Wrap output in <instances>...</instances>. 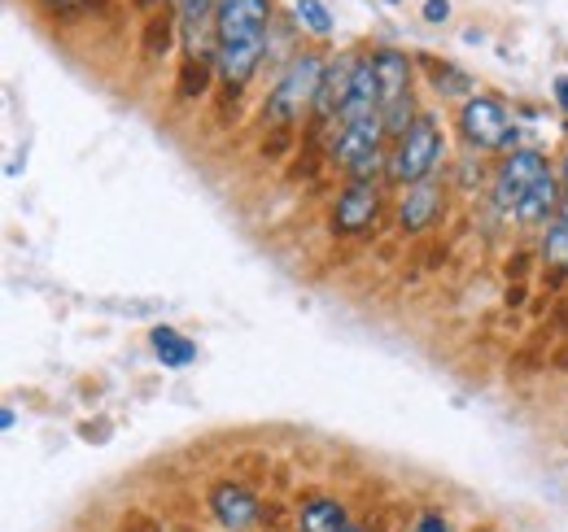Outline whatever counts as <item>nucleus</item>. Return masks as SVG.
<instances>
[{
  "instance_id": "obj_22",
  "label": "nucleus",
  "mask_w": 568,
  "mask_h": 532,
  "mask_svg": "<svg viewBox=\"0 0 568 532\" xmlns=\"http://www.w3.org/2000/svg\"><path fill=\"white\" fill-rule=\"evenodd\" d=\"M412 532H450V524H446V515L428 511V515H420V520H416V529H412Z\"/></svg>"
},
{
  "instance_id": "obj_1",
  "label": "nucleus",
  "mask_w": 568,
  "mask_h": 532,
  "mask_svg": "<svg viewBox=\"0 0 568 532\" xmlns=\"http://www.w3.org/2000/svg\"><path fill=\"white\" fill-rule=\"evenodd\" d=\"M324 70H328V62H324L320 53H297V58L284 66V74L276 79V88H272L267 101H263V119H267V127L293 132V123H302L306 114H315Z\"/></svg>"
},
{
  "instance_id": "obj_19",
  "label": "nucleus",
  "mask_w": 568,
  "mask_h": 532,
  "mask_svg": "<svg viewBox=\"0 0 568 532\" xmlns=\"http://www.w3.org/2000/svg\"><path fill=\"white\" fill-rule=\"evenodd\" d=\"M211 88V66L206 62H184V70H180V96H202Z\"/></svg>"
},
{
  "instance_id": "obj_10",
  "label": "nucleus",
  "mask_w": 568,
  "mask_h": 532,
  "mask_svg": "<svg viewBox=\"0 0 568 532\" xmlns=\"http://www.w3.org/2000/svg\"><path fill=\"white\" fill-rule=\"evenodd\" d=\"M267 40H236V44H219L214 49V66L227 92H245V83L254 79V70L263 66Z\"/></svg>"
},
{
  "instance_id": "obj_13",
  "label": "nucleus",
  "mask_w": 568,
  "mask_h": 532,
  "mask_svg": "<svg viewBox=\"0 0 568 532\" xmlns=\"http://www.w3.org/2000/svg\"><path fill=\"white\" fill-rule=\"evenodd\" d=\"M367 58H372V66H376L385 105H394V101L412 96V58H407L403 49H372Z\"/></svg>"
},
{
  "instance_id": "obj_11",
  "label": "nucleus",
  "mask_w": 568,
  "mask_h": 532,
  "mask_svg": "<svg viewBox=\"0 0 568 532\" xmlns=\"http://www.w3.org/2000/svg\"><path fill=\"white\" fill-rule=\"evenodd\" d=\"M565 184L556 180V175H542L525 197L516 201V209H511V218L520 223V227H538V223H556V214H560V205H565Z\"/></svg>"
},
{
  "instance_id": "obj_20",
  "label": "nucleus",
  "mask_w": 568,
  "mask_h": 532,
  "mask_svg": "<svg viewBox=\"0 0 568 532\" xmlns=\"http://www.w3.org/2000/svg\"><path fill=\"white\" fill-rule=\"evenodd\" d=\"M144 49H149L153 58L171 49V22H166V18H158V13L149 18V27H144Z\"/></svg>"
},
{
  "instance_id": "obj_15",
  "label": "nucleus",
  "mask_w": 568,
  "mask_h": 532,
  "mask_svg": "<svg viewBox=\"0 0 568 532\" xmlns=\"http://www.w3.org/2000/svg\"><path fill=\"white\" fill-rule=\"evenodd\" d=\"M149 340H153V354L162 358V367H171V371H184L197 358V345L189 336H180L175 328H153Z\"/></svg>"
},
{
  "instance_id": "obj_3",
  "label": "nucleus",
  "mask_w": 568,
  "mask_h": 532,
  "mask_svg": "<svg viewBox=\"0 0 568 532\" xmlns=\"http://www.w3.org/2000/svg\"><path fill=\"white\" fill-rule=\"evenodd\" d=\"M459 135L468 149H481V153H507L516 144V123H511V110L481 92V96H468L464 110H459Z\"/></svg>"
},
{
  "instance_id": "obj_5",
  "label": "nucleus",
  "mask_w": 568,
  "mask_h": 532,
  "mask_svg": "<svg viewBox=\"0 0 568 532\" xmlns=\"http://www.w3.org/2000/svg\"><path fill=\"white\" fill-rule=\"evenodd\" d=\"M542 175H551V166H547V157L538 153V149H516V153H507L503 162H498V175H495V201L498 209H516V201L525 197Z\"/></svg>"
},
{
  "instance_id": "obj_28",
  "label": "nucleus",
  "mask_w": 568,
  "mask_h": 532,
  "mask_svg": "<svg viewBox=\"0 0 568 532\" xmlns=\"http://www.w3.org/2000/svg\"><path fill=\"white\" fill-rule=\"evenodd\" d=\"M346 532H363V529H355V524H351V529H346Z\"/></svg>"
},
{
  "instance_id": "obj_27",
  "label": "nucleus",
  "mask_w": 568,
  "mask_h": 532,
  "mask_svg": "<svg viewBox=\"0 0 568 532\" xmlns=\"http://www.w3.org/2000/svg\"><path fill=\"white\" fill-rule=\"evenodd\" d=\"M560 184H565V193H568V153H565V166H560Z\"/></svg>"
},
{
  "instance_id": "obj_23",
  "label": "nucleus",
  "mask_w": 568,
  "mask_h": 532,
  "mask_svg": "<svg viewBox=\"0 0 568 532\" xmlns=\"http://www.w3.org/2000/svg\"><path fill=\"white\" fill-rule=\"evenodd\" d=\"M40 4H44L49 13H62V18H71V13H79L88 0H40Z\"/></svg>"
},
{
  "instance_id": "obj_18",
  "label": "nucleus",
  "mask_w": 568,
  "mask_h": 532,
  "mask_svg": "<svg viewBox=\"0 0 568 532\" xmlns=\"http://www.w3.org/2000/svg\"><path fill=\"white\" fill-rule=\"evenodd\" d=\"M293 13H297V27H306L311 35H333V13L324 0H297Z\"/></svg>"
},
{
  "instance_id": "obj_9",
  "label": "nucleus",
  "mask_w": 568,
  "mask_h": 532,
  "mask_svg": "<svg viewBox=\"0 0 568 532\" xmlns=\"http://www.w3.org/2000/svg\"><path fill=\"white\" fill-rule=\"evenodd\" d=\"M211 511H214V520H219L227 532L254 529V520L263 515L258 498H254L245 484H236V480H219V484H214V489H211Z\"/></svg>"
},
{
  "instance_id": "obj_21",
  "label": "nucleus",
  "mask_w": 568,
  "mask_h": 532,
  "mask_svg": "<svg viewBox=\"0 0 568 532\" xmlns=\"http://www.w3.org/2000/svg\"><path fill=\"white\" fill-rule=\"evenodd\" d=\"M171 4L180 9V18H184V27H189V31H193L206 13H214V0H171Z\"/></svg>"
},
{
  "instance_id": "obj_24",
  "label": "nucleus",
  "mask_w": 568,
  "mask_h": 532,
  "mask_svg": "<svg viewBox=\"0 0 568 532\" xmlns=\"http://www.w3.org/2000/svg\"><path fill=\"white\" fill-rule=\"evenodd\" d=\"M446 18H450V0H428L425 22H433V27H437V22H446Z\"/></svg>"
},
{
  "instance_id": "obj_8",
  "label": "nucleus",
  "mask_w": 568,
  "mask_h": 532,
  "mask_svg": "<svg viewBox=\"0 0 568 532\" xmlns=\"http://www.w3.org/2000/svg\"><path fill=\"white\" fill-rule=\"evenodd\" d=\"M376 149H385V123H381V114L376 119H363V123H337V135L328 144V153H333V162L342 171H351L355 162H363Z\"/></svg>"
},
{
  "instance_id": "obj_4",
  "label": "nucleus",
  "mask_w": 568,
  "mask_h": 532,
  "mask_svg": "<svg viewBox=\"0 0 568 532\" xmlns=\"http://www.w3.org/2000/svg\"><path fill=\"white\" fill-rule=\"evenodd\" d=\"M214 40L236 44V40H267L272 27V0H214Z\"/></svg>"
},
{
  "instance_id": "obj_29",
  "label": "nucleus",
  "mask_w": 568,
  "mask_h": 532,
  "mask_svg": "<svg viewBox=\"0 0 568 532\" xmlns=\"http://www.w3.org/2000/svg\"><path fill=\"white\" fill-rule=\"evenodd\" d=\"M389 4H403V0H389Z\"/></svg>"
},
{
  "instance_id": "obj_2",
  "label": "nucleus",
  "mask_w": 568,
  "mask_h": 532,
  "mask_svg": "<svg viewBox=\"0 0 568 532\" xmlns=\"http://www.w3.org/2000/svg\"><path fill=\"white\" fill-rule=\"evenodd\" d=\"M446 157V135H442V123L433 114H420L416 127L389 144V184L394 188H412V184H425L433 180V171L442 166Z\"/></svg>"
},
{
  "instance_id": "obj_26",
  "label": "nucleus",
  "mask_w": 568,
  "mask_h": 532,
  "mask_svg": "<svg viewBox=\"0 0 568 532\" xmlns=\"http://www.w3.org/2000/svg\"><path fill=\"white\" fill-rule=\"evenodd\" d=\"M556 101H560V110H565V119H568V74L556 79Z\"/></svg>"
},
{
  "instance_id": "obj_16",
  "label": "nucleus",
  "mask_w": 568,
  "mask_h": 532,
  "mask_svg": "<svg viewBox=\"0 0 568 532\" xmlns=\"http://www.w3.org/2000/svg\"><path fill=\"white\" fill-rule=\"evenodd\" d=\"M425 66L433 70V88L442 96H473V79L464 70L446 66V62H433V58H425Z\"/></svg>"
},
{
  "instance_id": "obj_30",
  "label": "nucleus",
  "mask_w": 568,
  "mask_h": 532,
  "mask_svg": "<svg viewBox=\"0 0 568 532\" xmlns=\"http://www.w3.org/2000/svg\"><path fill=\"white\" fill-rule=\"evenodd\" d=\"M481 532H486V529H481Z\"/></svg>"
},
{
  "instance_id": "obj_7",
  "label": "nucleus",
  "mask_w": 568,
  "mask_h": 532,
  "mask_svg": "<svg viewBox=\"0 0 568 532\" xmlns=\"http://www.w3.org/2000/svg\"><path fill=\"white\" fill-rule=\"evenodd\" d=\"M358 62H363V53H342L337 62H328L324 83H320V101H315V123H342V110L351 101Z\"/></svg>"
},
{
  "instance_id": "obj_25",
  "label": "nucleus",
  "mask_w": 568,
  "mask_h": 532,
  "mask_svg": "<svg viewBox=\"0 0 568 532\" xmlns=\"http://www.w3.org/2000/svg\"><path fill=\"white\" fill-rule=\"evenodd\" d=\"M123 532H162V529H158L149 515H141V511H136V515H128V520H123Z\"/></svg>"
},
{
  "instance_id": "obj_14",
  "label": "nucleus",
  "mask_w": 568,
  "mask_h": 532,
  "mask_svg": "<svg viewBox=\"0 0 568 532\" xmlns=\"http://www.w3.org/2000/svg\"><path fill=\"white\" fill-rule=\"evenodd\" d=\"M346 507L337 498H311L297 511V532H346Z\"/></svg>"
},
{
  "instance_id": "obj_12",
  "label": "nucleus",
  "mask_w": 568,
  "mask_h": 532,
  "mask_svg": "<svg viewBox=\"0 0 568 532\" xmlns=\"http://www.w3.org/2000/svg\"><path fill=\"white\" fill-rule=\"evenodd\" d=\"M442 205H446V193L437 180H425V184H412L407 197L398 205V223L403 232H428L437 218H442Z\"/></svg>"
},
{
  "instance_id": "obj_6",
  "label": "nucleus",
  "mask_w": 568,
  "mask_h": 532,
  "mask_svg": "<svg viewBox=\"0 0 568 532\" xmlns=\"http://www.w3.org/2000/svg\"><path fill=\"white\" fill-rule=\"evenodd\" d=\"M333 232L337 236H363L376 218H381V184H358L351 180L342 188V197L333 201Z\"/></svg>"
},
{
  "instance_id": "obj_17",
  "label": "nucleus",
  "mask_w": 568,
  "mask_h": 532,
  "mask_svg": "<svg viewBox=\"0 0 568 532\" xmlns=\"http://www.w3.org/2000/svg\"><path fill=\"white\" fill-rule=\"evenodd\" d=\"M542 263L551 266L556 275H568V223H551L542 236Z\"/></svg>"
}]
</instances>
